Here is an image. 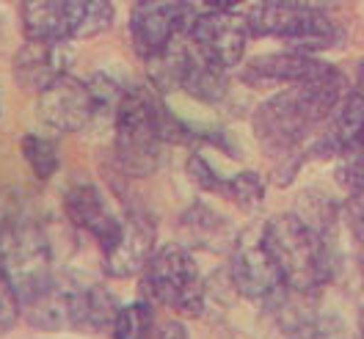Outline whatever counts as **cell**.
<instances>
[{
	"label": "cell",
	"instance_id": "6da1fadb",
	"mask_svg": "<svg viewBox=\"0 0 364 339\" xmlns=\"http://www.w3.org/2000/svg\"><path fill=\"white\" fill-rule=\"evenodd\" d=\"M348 94V80L334 64L301 80L296 86L276 91L251 116L257 141L273 158H290L315 127L331 119Z\"/></svg>",
	"mask_w": 364,
	"mask_h": 339
},
{
	"label": "cell",
	"instance_id": "7a4b0ae2",
	"mask_svg": "<svg viewBox=\"0 0 364 339\" xmlns=\"http://www.w3.org/2000/svg\"><path fill=\"white\" fill-rule=\"evenodd\" d=\"M114 152L119 168L130 177H149L168 144H185L193 133L166 108L155 83H138L122 94L116 108Z\"/></svg>",
	"mask_w": 364,
	"mask_h": 339
},
{
	"label": "cell",
	"instance_id": "3957f363",
	"mask_svg": "<svg viewBox=\"0 0 364 339\" xmlns=\"http://www.w3.org/2000/svg\"><path fill=\"white\" fill-rule=\"evenodd\" d=\"M23 303L25 323L36 331H80L100 334L114 328L119 303L102 284L83 281L80 276H53L42 290L28 295Z\"/></svg>",
	"mask_w": 364,
	"mask_h": 339
},
{
	"label": "cell",
	"instance_id": "277c9868",
	"mask_svg": "<svg viewBox=\"0 0 364 339\" xmlns=\"http://www.w3.org/2000/svg\"><path fill=\"white\" fill-rule=\"evenodd\" d=\"M262 235L282 271L284 287L318 295L334 271L331 240L315 232L296 212L271 218L268 224H262Z\"/></svg>",
	"mask_w": 364,
	"mask_h": 339
},
{
	"label": "cell",
	"instance_id": "5b68a950",
	"mask_svg": "<svg viewBox=\"0 0 364 339\" xmlns=\"http://www.w3.org/2000/svg\"><path fill=\"white\" fill-rule=\"evenodd\" d=\"M124 89L108 75H91L86 80L64 75L39 94L36 116L55 133H77L100 116H116Z\"/></svg>",
	"mask_w": 364,
	"mask_h": 339
},
{
	"label": "cell",
	"instance_id": "8992f818",
	"mask_svg": "<svg viewBox=\"0 0 364 339\" xmlns=\"http://www.w3.org/2000/svg\"><path fill=\"white\" fill-rule=\"evenodd\" d=\"M0 271L9 276L20 301L42 290L55 276L45 226L20 207L0 212Z\"/></svg>",
	"mask_w": 364,
	"mask_h": 339
},
{
	"label": "cell",
	"instance_id": "52a82bcc",
	"mask_svg": "<svg viewBox=\"0 0 364 339\" xmlns=\"http://www.w3.org/2000/svg\"><path fill=\"white\" fill-rule=\"evenodd\" d=\"M141 287L152 303L182 317H199L205 312V279L196 268L193 254L182 243H166L155 251L141 273Z\"/></svg>",
	"mask_w": 364,
	"mask_h": 339
},
{
	"label": "cell",
	"instance_id": "ba28073f",
	"mask_svg": "<svg viewBox=\"0 0 364 339\" xmlns=\"http://www.w3.org/2000/svg\"><path fill=\"white\" fill-rule=\"evenodd\" d=\"M246 23L254 36L282 39L290 50L301 53L328 50L340 39L337 25L326 17V11L287 0H257L246 14Z\"/></svg>",
	"mask_w": 364,
	"mask_h": 339
},
{
	"label": "cell",
	"instance_id": "9c48e42d",
	"mask_svg": "<svg viewBox=\"0 0 364 339\" xmlns=\"http://www.w3.org/2000/svg\"><path fill=\"white\" fill-rule=\"evenodd\" d=\"M229 279H232V287L243 298L259 301V303H268L284 287L282 271L265 243L262 226L249 229L237 237L235 249L229 251Z\"/></svg>",
	"mask_w": 364,
	"mask_h": 339
},
{
	"label": "cell",
	"instance_id": "30bf717a",
	"mask_svg": "<svg viewBox=\"0 0 364 339\" xmlns=\"http://www.w3.org/2000/svg\"><path fill=\"white\" fill-rule=\"evenodd\" d=\"M193 0H136L130 14V42L141 58L152 61L191 28Z\"/></svg>",
	"mask_w": 364,
	"mask_h": 339
},
{
	"label": "cell",
	"instance_id": "8fae6325",
	"mask_svg": "<svg viewBox=\"0 0 364 339\" xmlns=\"http://www.w3.org/2000/svg\"><path fill=\"white\" fill-rule=\"evenodd\" d=\"M251 28L246 17H237L232 11H207L196 17L188 28V39L205 58H210L215 67L232 69L240 67L243 53L249 45Z\"/></svg>",
	"mask_w": 364,
	"mask_h": 339
},
{
	"label": "cell",
	"instance_id": "7c38bea8",
	"mask_svg": "<svg viewBox=\"0 0 364 339\" xmlns=\"http://www.w3.org/2000/svg\"><path fill=\"white\" fill-rule=\"evenodd\" d=\"M64 212L80 232L91 235L100 243L102 254L116 246L124 218H119L114 212V207L108 204V196L102 193L100 185H94L86 177L72 182L64 193Z\"/></svg>",
	"mask_w": 364,
	"mask_h": 339
},
{
	"label": "cell",
	"instance_id": "4fadbf2b",
	"mask_svg": "<svg viewBox=\"0 0 364 339\" xmlns=\"http://www.w3.org/2000/svg\"><path fill=\"white\" fill-rule=\"evenodd\" d=\"M155 240L158 232L152 218L144 210H130L124 215L122 224V235L116 240V246L111 251H105V273L111 279H133L141 276L144 268L149 265V259L155 257Z\"/></svg>",
	"mask_w": 364,
	"mask_h": 339
},
{
	"label": "cell",
	"instance_id": "5bb4252c",
	"mask_svg": "<svg viewBox=\"0 0 364 339\" xmlns=\"http://www.w3.org/2000/svg\"><path fill=\"white\" fill-rule=\"evenodd\" d=\"M72 64V47L69 42H42V39H28L11 61L14 80L23 91L42 94L55 80L67 75Z\"/></svg>",
	"mask_w": 364,
	"mask_h": 339
},
{
	"label": "cell",
	"instance_id": "9a60e30c",
	"mask_svg": "<svg viewBox=\"0 0 364 339\" xmlns=\"http://www.w3.org/2000/svg\"><path fill=\"white\" fill-rule=\"evenodd\" d=\"M326 67L328 64L315 58L312 53L282 50V53H265V55L251 58L240 69V80L251 89H287L301 80H309Z\"/></svg>",
	"mask_w": 364,
	"mask_h": 339
},
{
	"label": "cell",
	"instance_id": "2e32d148",
	"mask_svg": "<svg viewBox=\"0 0 364 339\" xmlns=\"http://www.w3.org/2000/svg\"><path fill=\"white\" fill-rule=\"evenodd\" d=\"M188 174L191 180L196 182L202 190L215 193L221 199H229L232 204H237L240 210H257L262 199H265V180L257 171H240V174H218L210 163L205 160V155H191L188 160Z\"/></svg>",
	"mask_w": 364,
	"mask_h": 339
},
{
	"label": "cell",
	"instance_id": "e0dca14e",
	"mask_svg": "<svg viewBox=\"0 0 364 339\" xmlns=\"http://www.w3.org/2000/svg\"><path fill=\"white\" fill-rule=\"evenodd\" d=\"M182 246H193V249H205L210 254H229L235 249L240 232L232 224V218L221 215L218 210L207 207L205 202L191 204L180 218Z\"/></svg>",
	"mask_w": 364,
	"mask_h": 339
},
{
	"label": "cell",
	"instance_id": "ac0fdd59",
	"mask_svg": "<svg viewBox=\"0 0 364 339\" xmlns=\"http://www.w3.org/2000/svg\"><path fill=\"white\" fill-rule=\"evenodd\" d=\"M20 20L25 39H42V42L72 39L64 0H20Z\"/></svg>",
	"mask_w": 364,
	"mask_h": 339
},
{
	"label": "cell",
	"instance_id": "d6986e66",
	"mask_svg": "<svg viewBox=\"0 0 364 339\" xmlns=\"http://www.w3.org/2000/svg\"><path fill=\"white\" fill-rule=\"evenodd\" d=\"M328 138L340 158H350L364 152V94L350 89L331 116Z\"/></svg>",
	"mask_w": 364,
	"mask_h": 339
},
{
	"label": "cell",
	"instance_id": "ffe728a7",
	"mask_svg": "<svg viewBox=\"0 0 364 339\" xmlns=\"http://www.w3.org/2000/svg\"><path fill=\"white\" fill-rule=\"evenodd\" d=\"M72 39H94L114 25L111 0H64Z\"/></svg>",
	"mask_w": 364,
	"mask_h": 339
},
{
	"label": "cell",
	"instance_id": "44dd1931",
	"mask_svg": "<svg viewBox=\"0 0 364 339\" xmlns=\"http://www.w3.org/2000/svg\"><path fill=\"white\" fill-rule=\"evenodd\" d=\"M23 158L36 180H50L61 168V149L53 138L31 133L23 138Z\"/></svg>",
	"mask_w": 364,
	"mask_h": 339
},
{
	"label": "cell",
	"instance_id": "7402d4cb",
	"mask_svg": "<svg viewBox=\"0 0 364 339\" xmlns=\"http://www.w3.org/2000/svg\"><path fill=\"white\" fill-rule=\"evenodd\" d=\"M158 320L152 312V303L136 301L130 306H122L114 323V339H155Z\"/></svg>",
	"mask_w": 364,
	"mask_h": 339
},
{
	"label": "cell",
	"instance_id": "603a6c76",
	"mask_svg": "<svg viewBox=\"0 0 364 339\" xmlns=\"http://www.w3.org/2000/svg\"><path fill=\"white\" fill-rule=\"evenodd\" d=\"M290 339H348V328L337 315L331 312H312L301 320Z\"/></svg>",
	"mask_w": 364,
	"mask_h": 339
},
{
	"label": "cell",
	"instance_id": "cb8c5ba5",
	"mask_svg": "<svg viewBox=\"0 0 364 339\" xmlns=\"http://www.w3.org/2000/svg\"><path fill=\"white\" fill-rule=\"evenodd\" d=\"M20 317H23L20 293L14 290V284L9 281V276L0 271V337H6L17 325Z\"/></svg>",
	"mask_w": 364,
	"mask_h": 339
},
{
	"label": "cell",
	"instance_id": "d4e9b609",
	"mask_svg": "<svg viewBox=\"0 0 364 339\" xmlns=\"http://www.w3.org/2000/svg\"><path fill=\"white\" fill-rule=\"evenodd\" d=\"M348 221L353 235L364 243V193H348V204H345Z\"/></svg>",
	"mask_w": 364,
	"mask_h": 339
},
{
	"label": "cell",
	"instance_id": "484cf974",
	"mask_svg": "<svg viewBox=\"0 0 364 339\" xmlns=\"http://www.w3.org/2000/svg\"><path fill=\"white\" fill-rule=\"evenodd\" d=\"M155 339H191V337H188V328H185V323H182V320L168 317V320L158 323V328H155Z\"/></svg>",
	"mask_w": 364,
	"mask_h": 339
},
{
	"label": "cell",
	"instance_id": "4316f807",
	"mask_svg": "<svg viewBox=\"0 0 364 339\" xmlns=\"http://www.w3.org/2000/svg\"><path fill=\"white\" fill-rule=\"evenodd\" d=\"M205 3L210 6V11H232L246 0H205Z\"/></svg>",
	"mask_w": 364,
	"mask_h": 339
},
{
	"label": "cell",
	"instance_id": "83f0119b",
	"mask_svg": "<svg viewBox=\"0 0 364 339\" xmlns=\"http://www.w3.org/2000/svg\"><path fill=\"white\" fill-rule=\"evenodd\" d=\"M287 3H298V6H309V9H318V11H326V6L331 0H287Z\"/></svg>",
	"mask_w": 364,
	"mask_h": 339
},
{
	"label": "cell",
	"instance_id": "f1b7e54d",
	"mask_svg": "<svg viewBox=\"0 0 364 339\" xmlns=\"http://www.w3.org/2000/svg\"><path fill=\"white\" fill-rule=\"evenodd\" d=\"M356 91H362V94H364V64L359 67V77H356Z\"/></svg>",
	"mask_w": 364,
	"mask_h": 339
},
{
	"label": "cell",
	"instance_id": "f546056e",
	"mask_svg": "<svg viewBox=\"0 0 364 339\" xmlns=\"http://www.w3.org/2000/svg\"><path fill=\"white\" fill-rule=\"evenodd\" d=\"M362 339H364V317H362Z\"/></svg>",
	"mask_w": 364,
	"mask_h": 339
}]
</instances>
